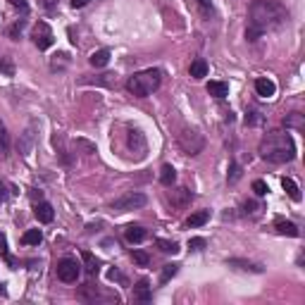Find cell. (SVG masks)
Masks as SVG:
<instances>
[{"mask_svg":"<svg viewBox=\"0 0 305 305\" xmlns=\"http://www.w3.org/2000/svg\"><path fill=\"white\" fill-rule=\"evenodd\" d=\"M108 279H112V282H119V284H124V274L119 272V269H110V272H108Z\"/></svg>","mask_w":305,"mask_h":305,"instance_id":"38","label":"cell"},{"mask_svg":"<svg viewBox=\"0 0 305 305\" xmlns=\"http://www.w3.org/2000/svg\"><path fill=\"white\" fill-rule=\"evenodd\" d=\"M227 265L236 267V269H243V272H255V274L262 272V265H258V262H248V260H241V258H229Z\"/></svg>","mask_w":305,"mask_h":305,"instance_id":"11","label":"cell"},{"mask_svg":"<svg viewBox=\"0 0 305 305\" xmlns=\"http://www.w3.org/2000/svg\"><path fill=\"white\" fill-rule=\"evenodd\" d=\"M10 196V191H8V184L5 181H0V203H5Z\"/></svg>","mask_w":305,"mask_h":305,"instance_id":"41","label":"cell"},{"mask_svg":"<svg viewBox=\"0 0 305 305\" xmlns=\"http://www.w3.org/2000/svg\"><path fill=\"white\" fill-rule=\"evenodd\" d=\"M131 258H133V262H136V265H141V267H146L150 262V255H148V253H143V251H133Z\"/></svg>","mask_w":305,"mask_h":305,"instance_id":"33","label":"cell"},{"mask_svg":"<svg viewBox=\"0 0 305 305\" xmlns=\"http://www.w3.org/2000/svg\"><path fill=\"white\" fill-rule=\"evenodd\" d=\"M260 210H262V205L255 203V200H246V203H243V212H246V215H258Z\"/></svg>","mask_w":305,"mask_h":305,"instance_id":"34","label":"cell"},{"mask_svg":"<svg viewBox=\"0 0 305 305\" xmlns=\"http://www.w3.org/2000/svg\"><path fill=\"white\" fill-rule=\"evenodd\" d=\"M284 126H286V129H298V131H303V129H305L303 115H300V112H291V115H286Z\"/></svg>","mask_w":305,"mask_h":305,"instance_id":"19","label":"cell"},{"mask_svg":"<svg viewBox=\"0 0 305 305\" xmlns=\"http://www.w3.org/2000/svg\"><path fill=\"white\" fill-rule=\"evenodd\" d=\"M191 77L193 79H203V77H208V62H205L203 57H198V60H193L191 62Z\"/></svg>","mask_w":305,"mask_h":305,"instance_id":"21","label":"cell"},{"mask_svg":"<svg viewBox=\"0 0 305 305\" xmlns=\"http://www.w3.org/2000/svg\"><path fill=\"white\" fill-rule=\"evenodd\" d=\"M146 203H148V196H146V193H141V191H131V193L117 198V200L112 203V210H115V212L139 210V208H143Z\"/></svg>","mask_w":305,"mask_h":305,"instance_id":"5","label":"cell"},{"mask_svg":"<svg viewBox=\"0 0 305 305\" xmlns=\"http://www.w3.org/2000/svg\"><path fill=\"white\" fill-rule=\"evenodd\" d=\"M208 93L215 95L217 100H224V98L229 95V86L224 84V81H210V84H208Z\"/></svg>","mask_w":305,"mask_h":305,"instance_id":"16","label":"cell"},{"mask_svg":"<svg viewBox=\"0 0 305 305\" xmlns=\"http://www.w3.org/2000/svg\"><path fill=\"white\" fill-rule=\"evenodd\" d=\"M188 248H191V251H203V248H205V239H200V236L191 239V241H188Z\"/></svg>","mask_w":305,"mask_h":305,"instance_id":"36","label":"cell"},{"mask_svg":"<svg viewBox=\"0 0 305 305\" xmlns=\"http://www.w3.org/2000/svg\"><path fill=\"white\" fill-rule=\"evenodd\" d=\"M0 74H5V77H15V64L10 62L5 55H0Z\"/></svg>","mask_w":305,"mask_h":305,"instance_id":"31","label":"cell"},{"mask_svg":"<svg viewBox=\"0 0 305 305\" xmlns=\"http://www.w3.org/2000/svg\"><path fill=\"white\" fill-rule=\"evenodd\" d=\"M177 272H179V265H174V262L172 265H164L162 272H160V284H167Z\"/></svg>","mask_w":305,"mask_h":305,"instance_id":"29","label":"cell"},{"mask_svg":"<svg viewBox=\"0 0 305 305\" xmlns=\"http://www.w3.org/2000/svg\"><path fill=\"white\" fill-rule=\"evenodd\" d=\"M243 122H246V126H258V124L265 122V115H262L258 108H248L246 110V119H243Z\"/></svg>","mask_w":305,"mask_h":305,"instance_id":"18","label":"cell"},{"mask_svg":"<svg viewBox=\"0 0 305 305\" xmlns=\"http://www.w3.org/2000/svg\"><path fill=\"white\" fill-rule=\"evenodd\" d=\"M33 215H36V219L39 222H43V224H50L55 217V210H53V205L46 203V200H39V203L33 205Z\"/></svg>","mask_w":305,"mask_h":305,"instance_id":"8","label":"cell"},{"mask_svg":"<svg viewBox=\"0 0 305 305\" xmlns=\"http://www.w3.org/2000/svg\"><path fill=\"white\" fill-rule=\"evenodd\" d=\"M129 148H136V157H146V139L139 129L129 131Z\"/></svg>","mask_w":305,"mask_h":305,"instance_id":"9","label":"cell"},{"mask_svg":"<svg viewBox=\"0 0 305 305\" xmlns=\"http://www.w3.org/2000/svg\"><path fill=\"white\" fill-rule=\"evenodd\" d=\"M0 258H5L10 265H12V260H10V255H8V236L3 234V231H0Z\"/></svg>","mask_w":305,"mask_h":305,"instance_id":"35","label":"cell"},{"mask_svg":"<svg viewBox=\"0 0 305 305\" xmlns=\"http://www.w3.org/2000/svg\"><path fill=\"white\" fill-rule=\"evenodd\" d=\"M255 91H258V95L260 98H272L274 93H277V86H274V81L272 79H258L255 81Z\"/></svg>","mask_w":305,"mask_h":305,"instance_id":"12","label":"cell"},{"mask_svg":"<svg viewBox=\"0 0 305 305\" xmlns=\"http://www.w3.org/2000/svg\"><path fill=\"white\" fill-rule=\"evenodd\" d=\"M289 19V12L282 3L277 0H255L248 8V29H246V39L258 41L265 31H272L277 26H282Z\"/></svg>","mask_w":305,"mask_h":305,"instance_id":"1","label":"cell"},{"mask_svg":"<svg viewBox=\"0 0 305 305\" xmlns=\"http://www.w3.org/2000/svg\"><path fill=\"white\" fill-rule=\"evenodd\" d=\"M260 157L267 160V162H274V164H284V162H291L293 157H296V143L291 139L289 129L282 131V129H277V131H269L262 139L260 143Z\"/></svg>","mask_w":305,"mask_h":305,"instance_id":"2","label":"cell"},{"mask_svg":"<svg viewBox=\"0 0 305 305\" xmlns=\"http://www.w3.org/2000/svg\"><path fill=\"white\" fill-rule=\"evenodd\" d=\"M174 181H177V170H174L172 164H162V170H160V184H162V186H172Z\"/></svg>","mask_w":305,"mask_h":305,"instance_id":"17","label":"cell"},{"mask_svg":"<svg viewBox=\"0 0 305 305\" xmlns=\"http://www.w3.org/2000/svg\"><path fill=\"white\" fill-rule=\"evenodd\" d=\"M274 229H277V234H282V236H293V239H296V236H300V229H298L293 222H289V219H282V217L274 222Z\"/></svg>","mask_w":305,"mask_h":305,"instance_id":"10","label":"cell"},{"mask_svg":"<svg viewBox=\"0 0 305 305\" xmlns=\"http://www.w3.org/2000/svg\"><path fill=\"white\" fill-rule=\"evenodd\" d=\"M31 141H33V126H29V129L22 133V153L24 155L31 153Z\"/></svg>","mask_w":305,"mask_h":305,"instance_id":"28","label":"cell"},{"mask_svg":"<svg viewBox=\"0 0 305 305\" xmlns=\"http://www.w3.org/2000/svg\"><path fill=\"white\" fill-rule=\"evenodd\" d=\"M10 150V133L5 129V124L0 122V157H5Z\"/></svg>","mask_w":305,"mask_h":305,"instance_id":"26","label":"cell"},{"mask_svg":"<svg viewBox=\"0 0 305 305\" xmlns=\"http://www.w3.org/2000/svg\"><path fill=\"white\" fill-rule=\"evenodd\" d=\"M124 236H126V241L129 243H141V241H146L148 231H146L143 227H139V224H129L126 231H124Z\"/></svg>","mask_w":305,"mask_h":305,"instance_id":"14","label":"cell"},{"mask_svg":"<svg viewBox=\"0 0 305 305\" xmlns=\"http://www.w3.org/2000/svg\"><path fill=\"white\" fill-rule=\"evenodd\" d=\"M208 219H210V210H198L186 219V227H203Z\"/></svg>","mask_w":305,"mask_h":305,"instance_id":"22","label":"cell"},{"mask_svg":"<svg viewBox=\"0 0 305 305\" xmlns=\"http://www.w3.org/2000/svg\"><path fill=\"white\" fill-rule=\"evenodd\" d=\"M41 241H43V234H41V229H29V231L22 236V243H24V246H39Z\"/></svg>","mask_w":305,"mask_h":305,"instance_id":"25","label":"cell"},{"mask_svg":"<svg viewBox=\"0 0 305 305\" xmlns=\"http://www.w3.org/2000/svg\"><path fill=\"white\" fill-rule=\"evenodd\" d=\"M282 188H284V191H286V193L291 196V200H296V203L300 200V188H298V184H296L293 179H289V177H284V179H282Z\"/></svg>","mask_w":305,"mask_h":305,"instance_id":"23","label":"cell"},{"mask_svg":"<svg viewBox=\"0 0 305 305\" xmlns=\"http://www.w3.org/2000/svg\"><path fill=\"white\" fill-rule=\"evenodd\" d=\"M241 174H243L241 164H239V162H231V164H229V174H227V181H229V184H236V181L241 179Z\"/></svg>","mask_w":305,"mask_h":305,"instance_id":"30","label":"cell"},{"mask_svg":"<svg viewBox=\"0 0 305 305\" xmlns=\"http://www.w3.org/2000/svg\"><path fill=\"white\" fill-rule=\"evenodd\" d=\"M88 3H91V0H72V8L77 10V8H86Z\"/></svg>","mask_w":305,"mask_h":305,"instance_id":"44","label":"cell"},{"mask_svg":"<svg viewBox=\"0 0 305 305\" xmlns=\"http://www.w3.org/2000/svg\"><path fill=\"white\" fill-rule=\"evenodd\" d=\"M196 5L203 10V15H208V17L212 15V3L210 0H196Z\"/></svg>","mask_w":305,"mask_h":305,"instance_id":"37","label":"cell"},{"mask_svg":"<svg viewBox=\"0 0 305 305\" xmlns=\"http://www.w3.org/2000/svg\"><path fill=\"white\" fill-rule=\"evenodd\" d=\"M33 43L39 50H48V48L55 43V36H53V29L48 26V22H39L33 26V33H31Z\"/></svg>","mask_w":305,"mask_h":305,"instance_id":"7","label":"cell"},{"mask_svg":"<svg viewBox=\"0 0 305 305\" xmlns=\"http://www.w3.org/2000/svg\"><path fill=\"white\" fill-rule=\"evenodd\" d=\"M41 5H43L48 12H55V8H57V0H41Z\"/></svg>","mask_w":305,"mask_h":305,"instance_id":"42","label":"cell"},{"mask_svg":"<svg viewBox=\"0 0 305 305\" xmlns=\"http://www.w3.org/2000/svg\"><path fill=\"white\" fill-rule=\"evenodd\" d=\"M22 26H24V22H17L15 26H12V29H10V36H12V39H19V33H22Z\"/></svg>","mask_w":305,"mask_h":305,"instance_id":"40","label":"cell"},{"mask_svg":"<svg viewBox=\"0 0 305 305\" xmlns=\"http://www.w3.org/2000/svg\"><path fill=\"white\" fill-rule=\"evenodd\" d=\"M191 198H193V193H191L188 188H177V191H172L170 200H172V205H177V208H184V205L191 203Z\"/></svg>","mask_w":305,"mask_h":305,"instance_id":"15","label":"cell"},{"mask_svg":"<svg viewBox=\"0 0 305 305\" xmlns=\"http://www.w3.org/2000/svg\"><path fill=\"white\" fill-rule=\"evenodd\" d=\"M81 258H84V265H86V272L88 274H98V269H100V260H95L93 253L84 251V253H81Z\"/></svg>","mask_w":305,"mask_h":305,"instance_id":"24","label":"cell"},{"mask_svg":"<svg viewBox=\"0 0 305 305\" xmlns=\"http://www.w3.org/2000/svg\"><path fill=\"white\" fill-rule=\"evenodd\" d=\"M157 248L162 253H172V255H177V253L181 251L177 241H164V239H157Z\"/></svg>","mask_w":305,"mask_h":305,"instance_id":"27","label":"cell"},{"mask_svg":"<svg viewBox=\"0 0 305 305\" xmlns=\"http://www.w3.org/2000/svg\"><path fill=\"white\" fill-rule=\"evenodd\" d=\"M62 67H67V55L60 53V70H62ZM53 70H57V60H53Z\"/></svg>","mask_w":305,"mask_h":305,"instance_id":"43","label":"cell"},{"mask_svg":"<svg viewBox=\"0 0 305 305\" xmlns=\"http://www.w3.org/2000/svg\"><path fill=\"white\" fill-rule=\"evenodd\" d=\"M10 5L17 10H22L24 15H26V10H29V5H26V0H10Z\"/></svg>","mask_w":305,"mask_h":305,"instance_id":"39","label":"cell"},{"mask_svg":"<svg viewBox=\"0 0 305 305\" xmlns=\"http://www.w3.org/2000/svg\"><path fill=\"white\" fill-rule=\"evenodd\" d=\"M179 148L184 150V155H198L205 148L203 133L196 131V129H184L179 133Z\"/></svg>","mask_w":305,"mask_h":305,"instance_id":"4","label":"cell"},{"mask_svg":"<svg viewBox=\"0 0 305 305\" xmlns=\"http://www.w3.org/2000/svg\"><path fill=\"white\" fill-rule=\"evenodd\" d=\"M0 293H3V296L8 293V291H5V284H0Z\"/></svg>","mask_w":305,"mask_h":305,"instance_id":"45","label":"cell"},{"mask_svg":"<svg viewBox=\"0 0 305 305\" xmlns=\"http://www.w3.org/2000/svg\"><path fill=\"white\" fill-rule=\"evenodd\" d=\"M253 191H255V196H258V198H262V196H267L269 186H267L262 179H255V181H253Z\"/></svg>","mask_w":305,"mask_h":305,"instance_id":"32","label":"cell"},{"mask_svg":"<svg viewBox=\"0 0 305 305\" xmlns=\"http://www.w3.org/2000/svg\"><path fill=\"white\" fill-rule=\"evenodd\" d=\"M88 62L93 64V67H105L110 62V50L108 48H100V50H95L91 57H88Z\"/></svg>","mask_w":305,"mask_h":305,"instance_id":"20","label":"cell"},{"mask_svg":"<svg viewBox=\"0 0 305 305\" xmlns=\"http://www.w3.org/2000/svg\"><path fill=\"white\" fill-rule=\"evenodd\" d=\"M133 296H136V300H141V303H148L150 298H153V291H150L148 279H141V282L133 286Z\"/></svg>","mask_w":305,"mask_h":305,"instance_id":"13","label":"cell"},{"mask_svg":"<svg viewBox=\"0 0 305 305\" xmlns=\"http://www.w3.org/2000/svg\"><path fill=\"white\" fill-rule=\"evenodd\" d=\"M81 274V265L74 258H62L57 262V279L64 284H74Z\"/></svg>","mask_w":305,"mask_h":305,"instance_id":"6","label":"cell"},{"mask_svg":"<svg viewBox=\"0 0 305 305\" xmlns=\"http://www.w3.org/2000/svg\"><path fill=\"white\" fill-rule=\"evenodd\" d=\"M160 84H162V72L160 70H143V72H136L133 77H129L126 88H129L133 95H139V98H148L153 91L160 88Z\"/></svg>","mask_w":305,"mask_h":305,"instance_id":"3","label":"cell"}]
</instances>
